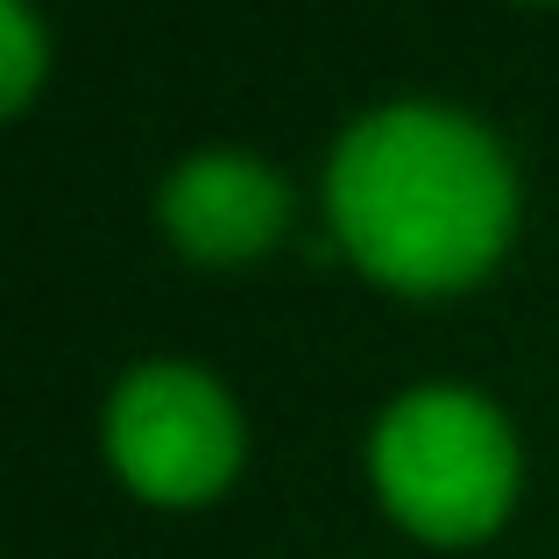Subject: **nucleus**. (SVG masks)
Returning <instances> with one entry per match:
<instances>
[{
  "mask_svg": "<svg viewBox=\"0 0 559 559\" xmlns=\"http://www.w3.org/2000/svg\"><path fill=\"white\" fill-rule=\"evenodd\" d=\"M164 213V234L199 262H248L284 234V213H290V191L270 164L255 156H234V150H213V156H191L178 178L164 185L156 199Z\"/></svg>",
  "mask_w": 559,
  "mask_h": 559,
  "instance_id": "20e7f679",
  "label": "nucleus"
},
{
  "mask_svg": "<svg viewBox=\"0 0 559 559\" xmlns=\"http://www.w3.org/2000/svg\"><path fill=\"white\" fill-rule=\"evenodd\" d=\"M376 489L404 532L432 546H475L518 496V439L475 390H411L376 425Z\"/></svg>",
  "mask_w": 559,
  "mask_h": 559,
  "instance_id": "f03ea898",
  "label": "nucleus"
},
{
  "mask_svg": "<svg viewBox=\"0 0 559 559\" xmlns=\"http://www.w3.org/2000/svg\"><path fill=\"white\" fill-rule=\"evenodd\" d=\"M0 36H8V57H0V107L22 114L28 93L43 79V28L28 0H0Z\"/></svg>",
  "mask_w": 559,
  "mask_h": 559,
  "instance_id": "39448f33",
  "label": "nucleus"
},
{
  "mask_svg": "<svg viewBox=\"0 0 559 559\" xmlns=\"http://www.w3.org/2000/svg\"><path fill=\"white\" fill-rule=\"evenodd\" d=\"M326 205L341 248L390 290H461L503 255L518 227L510 156L453 107L396 99L333 150Z\"/></svg>",
  "mask_w": 559,
  "mask_h": 559,
  "instance_id": "f257e3e1",
  "label": "nucleus"
},
{
  "mask_svg": "<svg viewBox=\"0 0 559 559\" xmlns=\"http://www.w3.org/2000/svg\"><path fill=\"white\" fill-rule=\"evenodd\" d=\"M107 453L150 503H205L241 467V418L213 376L185 361H150L114 390Z\"/></svg>",
  "mask_w": 559,
  "mask_h": 559,
  "instance_id": "7ed1b4c3",
  "label": "nucleus"
}]
</instances>
